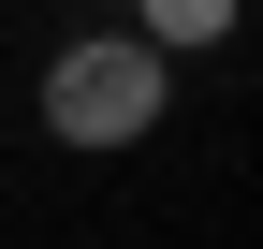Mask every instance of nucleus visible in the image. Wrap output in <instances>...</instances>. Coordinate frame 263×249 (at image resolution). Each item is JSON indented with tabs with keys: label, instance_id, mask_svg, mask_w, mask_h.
<instances>
[{
	"label": "nucleus",
	"instance_id": "1",
	"mask_svg": "<svg viewBox=\"0 0 263 249\" xmlns=\"http://www.w3.org/2000/svg\"><path fill=\"white\" fill-rule=\"evenodd\" d=\"M161 103H176V59L132 44V29H73V44L44 59V132L88 147V162H117V147L161 132Z\"/></svg>",
	"mask_w": 263,
	"mask_h": 249
},
{
	"label": "nucleus",
	"instance_id": "2",
	"mask_svg": "<svg viewBox=\"0 0 263 249\" xmlns=\"http://www.w3.org/2000/svg\"><path fill=\"white\" fill-rule=\"evenodd\" d=\"M234 15H249V0H132V44H161V59H205V44H234Z\"/></svg>",
	"mask_w": 263,
	"mask_h": 249
}]
</instances>
